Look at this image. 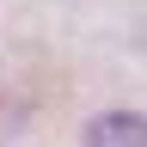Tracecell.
Masks as SVG:
<instances>
[{"label": "cell", "mask_w": 147, "mask_h": 147, "mask_svg": "<svg viewBox=\"0 0 147 147\" xmlns=\"http://www.w3.org/2000/svg\"><path fill=\"white\" fill-rule=\"evenodd\" d=\"M86 147H147V117H135V110H104L86 129Z\"/></svg>", "instance_id": "cell-1"}]
</instances>
